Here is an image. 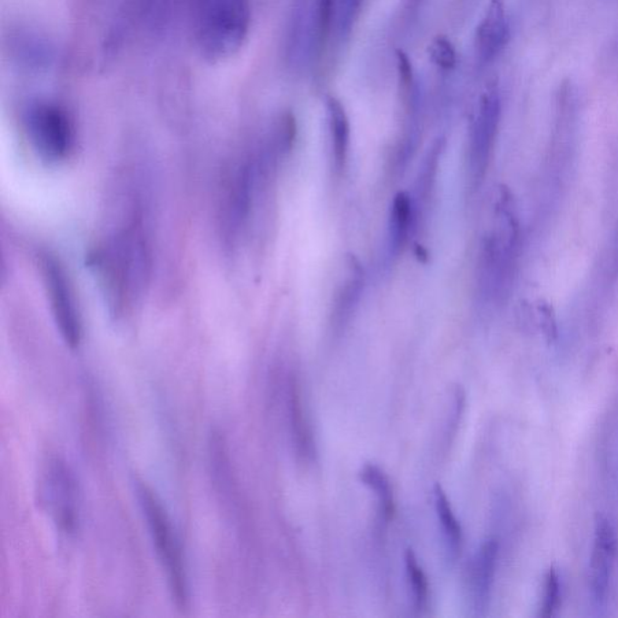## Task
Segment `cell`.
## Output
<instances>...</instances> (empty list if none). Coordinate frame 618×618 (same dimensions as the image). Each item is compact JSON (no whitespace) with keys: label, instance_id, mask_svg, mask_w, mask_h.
<instances>
[{"label":"cell","instance_id":"11","mask_svg":"<svg viewBox=\"0 0 618 618\" xmlns=\"http://www.w3.org/2000/svg\"><path fill=\"white\" fill-rule=\"evenodd\" d=\"M417 208L413 199L406 192L395 195L390 216V250L399 257L405 249L416 226Z\"/></svg>","mask_w":618,"mask_h":618},{"label":"cell","instance_id":"10","mask_svg":"<svg viewBox=\"0 0 618 618\" xmlns=\"http://www.w3.org/2000/svg\"><path fill=\"white\" fill-rule=\"evenodd\" d=\"M498 543L488 540L477 552L471 568V593L477 615L486 610L497 566Z\"/></svg>","mask_w":618,"mask_h":618},{"label":"cell","instance_id":"5","mask_svg":"<svg viewBox=\"0 0 618 618\" xmlns=\"http://www.w3.org/2000/svg\"><path fill=\"white\" fill-rule=\"evenodd\" d=\"M38 265L55 323L66 343L76 348L83 339V320L72 280L53 255H40Z\"/></svg>","mask_w":618,"mask_h":618},{"label":"cell","instance_id":"22","mask_svg":"<svg viewBox=\"0 0 618 618\" xmlns=\"http://www.w3.org/2000/svg\"><path fill=\"white\" fill-rule=\"evenodd\" d=\"M332 9L334 0H318V25L321 40L327 39L332 27Z\"/></svg>","mask_w":618,"mask_h":618},{"label":"cell","instance_id":"13","mask_svg":"<svg viewBox=\"0 0 618 618\" xmlns=\"http://www.w3.org/2000/svg\"><path fill=\"white\" fill-rule=\"evenodd\" d=\"M329 124H330L332 142V160L336 172L342 173L346 168L350 153V125L346 109L338 98H328Z\"/></svg>","mask_w":618,"mask_h":618},{"label":"cell","instance_id":"24","mask_svg":"<svg viewBox=\"0 0 618 618\" xmlns=\"http://www.w3.org/2000/svg\"><path fill=\"white\" fill-rule=\"evenodd\" d=\"M420 0H410V5L416 6Z\"/></svg>","mask_w":618,"mask_h":618},{"label":"cell","instance_id":"9","mask_svg":"<svg viewBox=\"0 0 618 618\" xmlns=\"http://www.w3.org/2000/svg\"><path fill=\"white\" fill-rule=\"evenodd\" d=\"M347 268L348 275L336 292L331 310V324L338 331L350 323L360 301L365 284L364 268L354 255H348Z\"/></svg>","mask_w":618,"mask_h":618},{"label":"cell","instance_id":"18","mask_svg":"<svg viewBox=\"0 0 618 618\" xmlns=\"http://www.w3.org/2000/svg\"><path fill=\"white\" fill-rule=\"evenodd\" d=\"M361 4L362 0H334L332 25L340 36L350 35Z\"/></svg>","mask_w":618,"mask_h":618},{"label":"cell","instance_id":"17","mask_svg":"<svg viewBox=\"0 0 618 618\" xmlns=\"http://www.w3.org/2000/svg\"><path fill=\"white\" fill-rule=\"evenodd\" d=\"M406 570L407 576H409L410 588H412L414 605L417 610L424 609L428 602V580L427 576L418 564L416 556L412 551L409 550L406 552Z\"/></svg>","mask_w":618,"mask_h":618},{"label":"cell","instance_id":"14","mask_svg":"<svg viewBox=\"0 0 618 618\" xmlns=\"http://www.w3.org/2000/svg\"><path fill=\"white\" fill-rule=\"evenodd\" d=\"M446 142L443 138H439L432 144L431 149L429 150L427 157L420 174H418L416 184V205L418 209H423L431 202L432 196H434L436 187V177H438L439 165L441 161L443 151H445Z\"/></svg>","mask_w":618,"mask_h":618},{"label":"cell","instance_id":"1","mask_svg":"<svg viewBox=\"0 0 618 618\" xmlns=\"http://www.w3.org/2000/svg\"><path fill=\"white\" fill-rule=\"evenodd\" d=\"M92 268L113 313L132 312L149 283L151 271L150 244L142 217H133L92 255Z\"/></svg>","mask_w":618,"mask_h":618},{"label":"cell","instance_id":"7","mask_svg":"<svg viewBox=\"0 0 618 618\" xmlns=\"http://www.w3.org/2000/svg\"><path fill=\"white\" fill-rule=\"evenodd\" d=\"M617 535L605 517L595 522L593 550H592L590 580L595 601L602 603L608 595L613 564L617 554Z\"/></svg>","mask_w":618,"mask_h":618},{"label":"cell","instance_id":"2","mask_svg":"<svg viewBox=\"0 0 618 618\" xmlns=\"http://www.w3.org/2000/svg\"><path fill=\"white\" fill-rule=\"evenodd\" d=\"M196 43L210 61L232 56L243 46L250 25L249 0H191Z\"/></svg>","mask_w":618,"mask_h":618},{"label":"cell","instance_id":"3","mask_svg":"<svg viewBox=\"0 0 618 618\" xmlns=\"http://www.w3.org/2000/svg\"><path fill=\"white\" fill-rule=\"evenodd\" d=\"M22 122L33 149L47 162L66 160L76 146L72 115L58 102L32 99L25 105Z\"/></svg>","mask_w":618,"mask_h":618},{"label":"cell","instance_id":"4","mask_svg":"<svg viewBox=\"0 0 618 618\" xmlns=\"http://www.w3.org/2000/svg\"><path fill=\"white\" fill-rule=\"evenodd\" d=\"M139 499L158 557L167 572L170 592L180 609H185L188 602L187 572L179 543L174 534L172 524L157 495L147 486H139Z\"/></svg>","mask_w":618,"mask_h":618},{"label":"cell","instance_id":"6","mask_svg":"<svg viewBox=\"0 0 618 618\" xmlns=\"http://www.w3.org/2000/svg\"><path fill=\"white\" fill-rule=\"evenodd\" d=\"M501 117V96L495 88H491L481 98L479 113L473 122L470 138V169L475 181L483 179L490 166Z\"/></svg>","mask_w":618,"mask_h":618},{"label":"cell","instance_id":"20","mask_svg":"<svg viewBox=\"0 0 618 618\" xmlns=\"http://www.w3.org/2000/svg\"><path fill=\"white\" fill-rule=\"evenodd\" d=\"M429 56L439 68L450 70L457 65L455 47L446 36H436L429 46Z\"/></svg>","mask_w":618,"mask_h":618},{"label":"cell","instance_id":"23","mask_svg":"<svg viewBox=\"0 0 618 618\" xmlns=\"http://www.w3.org/2000/svg\"><path fill=\"white\" fill-rule=\"evenodd\" d=\"M398 68L402 86L410 88L413 80L412 65H410L409 57L402 51L398 53Z\"/></svg>","mask_w":618,"mask_h":618},{"label":"cell","instance_id":"15","mask_svg":"<svg viewBox=\"0 0 618 618\" xmlns=\"http://www.w3.org/2000/svg\"><path fill=\"white\" fill-rule=\"evenodd\" d=\"M435 505L440 522H441L443 534L451 556H458L461 550L462 532L461 524L455 518L449 498L441 486L435 487Z\"/></svg>","mask_w":618,"mask_h":618},{"label":"cell","instance_id":"19","mask_svg":"<svg viewBox=\"0 0 618 618\" xmlns=\"http://www.w3.org/2000/svg\"><path fill=\"white\" fill-rule=\"evenodd\" d=\"M562 583L556 570L551 568L543 583V597L540 616L549 618L554 616L561 605Z\"/></svg>","mask_w":618,"mask_h":618},{"label":"cell","instance_id":"12","mask_svg":"<svg viewBox=\"0 0 618 618\" xmlns=\"http://www.w3.org/2000/svg\"><path fill=\"white\" fill-rule=\"evenodd\" d=\"M49 482L53 484L55 517L59 527L66 532L76 528V510H74V484L68 470L62 462H54L50 470Z\"/></svg>","mask_w":618,"mask_h":618},{"label":"cell","instance_id":"8","mask_svg":"<svg viewBox=\"0 0 618 618\" xmlns=\"http://www.w3.org/2000/svg\"><path fill=\"white\" fill-rule=\"evenodd\" d=\"M510 27L504 0H491L486 14L477 27L475 49L483 62L501 53L509 40Z\"/></svg>","mask_w":618,"mask_h":618},{"label":"cell","instance_id":"21","mask_svg":"<svg viewBox=\"0 0 618 618\" xmlns=\"http://www.w3.org/2000/svg\"><path fill=\"white\" fill-rule=\"evenodd\" d=\"M538 313L540 327H542L543 335L549 342H553L558 338L557 319L553 307L549 302L540 301L538 303Z\"/></svg>","mask_w":618,"mask_h":618},{"label":"cell","instance_id":"16","mask_svg":"<svg viewBox=\"0 0 618 618\" xmlns=\"http://www.w3.org/2000/svg\"><path fill=\"white\" fill-rule=\"evenodd\" d=\"M360 479L366 486L371 488L375 494L380 499V505H382L383 513L390 517L393 513V491L388 477L376 465H365L360 471Z\"/></svg>","mask_w":618,"mask_h":618}]
</instances>
